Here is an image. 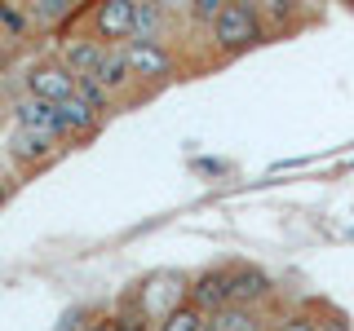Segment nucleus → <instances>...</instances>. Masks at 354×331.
<instances>
[{
  "instance_id": "1",
  "label": "nucleus",
  "mask_w": 354,
  "mask_h": 331,
  "mask_svg": "<svg viewBox=\"0 0 354 331\" xmlns=\"http://www.w3.org/2000/svg\"><path fill=\"white\" fill-rule=\"evenodd\" d=\"M266 40H270V31H266L257 5H248V0L226 5L217 14V22L208 27V44H213L221 58H239V53L257 49V44H266Z\"/></svg>"
},
{
  "instance_id": "2",
  "label": "nucleus",
  "mask_w": 354,
  "mask_h": 331,
  "mask_svg": "<svg viewBox=\"0 0 354 331\" xmlns=\"http://www.w3.org/2000/svg\"><path fill=\"white\" fill-rule=\"evenodd\" d=\"M186 287H191V279H186V274H177V270H155L151 279H142V283H138L133 301L147 309L151 323L160 327L177 305H186Z\"/></svg>"
},
{
  "instance_id": "3",
  "label": "nucleus",
  "mask_w": 354,
  "mask_h": 331,
  "mask_svg": "<svg viewBox=\"0 0 354 331\" xmlns=\"http://www.w3.org/2000/svg\"><path fill=\"white\" fill-rule=\"evenodd\" d=\"M75 88H80V80L58 62V53L31 62L27 71H22V93L40 97V102H49V106H62L66 97H75Z\"/></svg>"
},
{
  "instance_id": "4",
  "label": "nucleus",
  "mask_w": 354,
  "mask_h": 331,
  "mask_svg": "<svg viewBox=\"0 0 354 331\" xmlns=\"http://www.w3.org/2000/svg\"><path fill=\"white\" fill-rule=\"evenodd\" d=\"M124 58L133 66V80L147 84V88L177 80V53H173V44H160V40L142 44V40H133V44H124Z\"/></svg>"
},
{
  "instance_id": "5",
  "label": "nucleus",
  "mask_w": 354,
  "mask_h": 331,
  "mask_svg": "<svg viewBox=\"0 0 354 331\" xmlns=\"http://www.w3.org/2000/svg\"><path fill=\"white\" fill-rule=\"evenodd\" d=\"M138 22V0H102L88 9V31L102 44H129Z\"/></svg>"
},
{
  "instance_id": "6",
  "label": "nucleus",
  "mask_w": 354,
  "mask_h": 331,
  "mask_svg": "<svg viewBox=\"0 0 354 331\" xmlns=\"http://www.w3.org/2000/svg\"><path fill=\"white\" fill-rule=\"evenodd\" d=\"M58 141L53 137H44V132H31V128H9V137H5V159L14 163L18 172H36L44 168L49 159H58Z\"/></svg>"
},
{
  "instance_id": "7",
  "label": "nucleus",
  "mask_w": 354,
  "mask_h": 331,
  "mask_svg": "<svg viewBox=\"0 0 354 331\" xmlns=\"http://www.w3.org/2000/svg\"><path fill=\"white\" fill-rule=\"evenodd\" d=\"M186 305H195L199 314L213 318L217 309L235 305V296H230V265H208V270L191 274V287H186Z\"/></svg>"
},
{
  "instance_id": "8",
  "label": "nucleus",
  "mask_w": 354,
  "mask_h": 331,
  "mask_svg": "<svg viewBox=\"0 0 354 331\" xmlns=\"http://www.w3.org/2000/svg\"><path fill=\"white\" fill-rule=\"evenodd\" d=\"M9 115H14V124H18V128L44 132V137H53L62 150L71 146V141H66V128H62V115H58V106L40 102V97H31V93H18L14 102H9Z\"/></svg>"
},
{
  "instance_id": "9",
  "label": "nucleus",
  "mask_w": 354,
  "mask_h": 331,
  "mask_svg": "<svg viewBox=\"0 0 354 331\" xmlns=\"http://www.w3.org/2000/svg\"><path fill=\"white\" fill-rule=\"evenodd\" d=\"M102 53L106 44L93 36V31H80V36H66L58 44V62L66 66V71L75 75V80H93L97 66H102Z\"/></svg>"
},
{
  "instance_id": "10",
  "label": "nucleus",
  "mask_w": 354,
  "mask_h": 331,
  "mask_svg": "<svg viewBox=\"0 0 354 331\" xmlns=\"http://www.w3.org/2000/svg\"><path fill=\"white\" fill-rule=\"evenodd\" d=\"M230 296H235V305L266 309V305H270V296H274V283H270V274H266V270L239 261V265H230Z\"/></svg>"
},
{
  "instance_id": "11",
  "label": "nucleus",
  "mask_w": 354,
  "mask_h": 331,
  "mask_svg": "<svg viewBox=\"0 0 354 331\" xmlns=\"http://www.w3.org/2000/svg\"><path fill=\"white\" fill-rule=\"evenodd\" d=\"M97 84L106 88L115 102H124V97H133V88H138V80H133V66L124 58V44H106V53H102V66H97V75H93Z\"/></svg>"
},
{
  "instance_id": "12",
  "label": "nucleus",
  "mask_w": 354,
  "mask_h": 331,
  "mask_svg": "<svg viewBox=\"0 0 354 331\" xmlns=\"http://www.w3.org/2000/svg\"><path fill=\"white\" fill-rule=\"evenodd\" d=\"M27 14L36 31H49V36H66V22L84 18V5H71V0H27Z\"/></svg>"
},
{
  "instance_id": "13",
  "label": "nucleus",
  "mask_w": 354,
  "mask_h": 331,
  "mask_svg": "<svg viewBox=\"0 0 354 331\" xmlns=\"http://www.w3.org/2000/svg\"><path fill=\"white\" fill-rule=\"evenodd\" d=\"M58 115H62V128H66V141H71V146H75V141H88L97 128L106 124V119L97 115V110L88 106L80 93H75V97H66V102L58 106Z\"/></svg>"
},
{
  "instance_id": "14",
  "label": "nucleus",
  "mask_w": 354,
  "mask_h": 331,
  "mask_svg": "<svg viewBox=\"0 0 354 331\" xmlns=\"http://www.w3.org/2000/svg\"><path fill=\"white\" fill-rule=\"evenodd\" d=\"M169 31H173V9H169V5H142V0H138L133 40H142V44H151V40L169 44ZM133 40H129V44H133Z\"/></svg>"
},
{
  "instance_id": "15",
  "label": "nucleus",
  "mask_w": 354,
  "mask_h": 331,
  "mask_svg": "<svg viewBox=\"0 0 354 331\" xmlns=\"http://www.w3.org/2000/svg\"><path fill=\"white\" fill-rule=\"evenodd\" d=\"M208 331H270V318H266V309L226 305L208 318Z\"/></svg>"
},
{
  "instance_id": "16",
  "label": "nucleus",
  "mask_w": 354,
  "mask_h": 331,
  "mask_svg": "<svg viewBox=\"0 0 354 331\" xmlns=\"http://www.w3.org/2000/svg\"><path fill=\"white\" fill-rule=\"evenodd\" d=\"M106 327H111V331H155L151 314H147L138 301H133V296H124V301H120V305L106 314Z\"/></svg>"
},
{
  "instance_id": "17",
  "label": "nucleus",
  "mask_w": 354,
  "mask_h": 331,
  "mask_svg": "<svg viewBox=\"0 0 354 331\" xmlns=\"http://www.w3.org/2000/svg\"><path fill=\"white\" fill-rule=\"evenodd\" d=\"M36 27H31V14L27 5H0V40H31Z\"/></svg>"
},
{
  "instance_id": "18",
  "label": "nucleus",
  "mask_w": 354,
  "mask_h": 331,
  "mask_svg": "<svg viewBox=\"0 0 354 331\" xmlns=\"http://www.w3.org/2000/svg\"><path fill=\"white\" fill-rule=\"evenodd\" d=\"M155 331H208V314H199L195 305H177Z\"/></svg>"
},
{
  "instance_id": "19",
  "label": "nucleus",
  "mask_w": 354,
  "mask_h": 331,
  "mask_svg": "<svg viewBox=\"0 0 354 331\" xmlns=\"http://www.w3.org/2000/svg\"><path fill=\"white\" fill-rule=\"evenodd\" d=\"M257 14H261V22H266V31H279V27H288V22L297 18V5H288V0H266V5H257Z\"/></svg>"
},
{
  "instance_id": "20",
  "label": "nucleus",
  "mask_w": 354,
  "mask_h": 331,
  "mask_svg": "<svg viewBox=\"0 0 354 331\" xmlns=\"http://www.w3.org/2000/svg\"><path fill=\"white\" fill-rule=\"evenodd\" d=\"M75 93H80L84 102L93 106L97 115H102V119H111V110H115V97H111V93H106V88L97 84V80H80V88H75Z\"/></svg>"
},
{
  "instance_id": "21",
  "label": "nucleus",
  "mask_w": 354,
  "mask_h": 331,
  "mask_svg": "<svg viewBox=\"0 0 354 331\" xmlns=\"http://www.w3.org/2000/svg\"><path fill=\"white\" fill-rule=\"evenodd\" d=\"M270 331H315V305L306 309H288V314H279L270 323Z\"/></svg>"
},
{
  "instance_id": "22",
  "label": "nucleus",
  "mask_w": 354,
  "mask_h": 331,
  "mask_svg": "<svg viewBox=\"0 0 354 331\" xmlns=\"http://www.w3.org/2000/svg\"><path fill=\"white\" fill-rule=\"evenodd\" d=\"M221 9H226L221 0H195V5H186V22H191V27H204V31H208V27L217 22Z\"/></svg>"
},
{
  "instance_id": "23",
  "label": "nucleus",
  "mask_w": 354,
  "mask_h": 331,
  "mask_svg": "<svg viewBox=\"0 0 354 331\" xmlns=\"http://www.w3.org/2000/svg\"><path fill=\"white\" fill-rule=\"evenodd\" d=\"M315 331H354L350 318L332 305H315Z\"/></svg>"
},
{
  "instance_id": "24",
  "label": "nucleus",
  "mask_w": 354,
  "mask_h": 331,
  "mask_svg": "<svg viewBox=\"0 0 354 331\" xmlns=\"http://www.w3.org/2000/svg\"><path fill=\"white\" fill-rule=\"evenodd\" d=\"M9 194H14V181H9V177H0V208L9 203Z\"/></svg>"
},
{
  "instance_id": "25",
  "label": "nucleus",
  "mask_w": 354,
  "mask_h": 331,
  "mask_svg": "<svg viewBox=\"0 0 354 331\" xmlns=\"http://www.w3.org/2000/svg\"><path fill=\"white\" fill-rule=\"evenodd\" d=\"M84 331H111V327H106V318H97V323H88Z\"/></svg>"
},
{
  "instance_id": "26",
  "label": "nucleus",
  "mask_w": 354,
  "mask_h": 331,
  "mask_svg": "<svg viewBox=\"0 0 354 331\" xmlns=\"http://www.w3.org/2000/svg\"><path fill=\"white\" fill-rule=\"evenodd\" d=\"M0 110H5V106H0Z\"/></svg>"
}]
</instances>
